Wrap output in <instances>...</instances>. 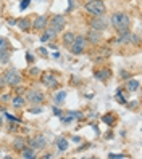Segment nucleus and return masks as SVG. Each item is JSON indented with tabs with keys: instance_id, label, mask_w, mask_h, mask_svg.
<instances>
[{
	"instance_id": "nucleus-1",
	"label": "nucleus",
	"mask_w": 142,
	"mask_h": 159,
	"mask_svg": "<svg viewBox=\"0 0 142 159\" xmlns=\"http://www.w3.org/2000/svg\"><path fill=\"white\" fill-rule=\"evenodd\" d=\"M110 24L115 27V29L120 32V34H125L129 31V27H131V18L126 15V13H113L110 16Z\"/></svg>"
},
{
	"instance_id": "nucleus-2",
	"label": "nucleus",
	"mask_w": 142,
	"mask_h": 159,
	"mask_svg": "<svg viewBox=\"0 0 142 159\" xmlns=\"http://www.w3.org/2000/svg\"><path fill=\"white\" fill-rule=\"evenodd\" d=\"M84 8H86V11L92 16H103L107 11V7L102 0H89V2H86Z\"/></svg>"
},
{
	"instance_id": "nucleus-3",
	"label": "nucleus",
	"mask_w": 142,
	"mask_h": 159,
	"mask_svg": "<svg viewBox=\"0 0 142 159\" xmlns=\"http://www.w3.org/2000/svg\"><path fill=\"white\" fill-rule=\"evenodd\" d=\"M3 79H5V84H8L10 87H15V85H20L21 82V76L15 68H10L5 74H3Z\"/></svg>"
},
{
	"instance_id": "nucleus-4",
	"label": "nucleus",
	"mask_w": 142,
	"mask_h": 159,
	"mask_svg": "<svg viewBox=\"0 0 142 159\" xmlns=\"http://www.w3.org/2000/svg\"><path fill=\"white\" fill-rule=\"evenodd\" d=\"M70 48H71L73 55H81L84 52V48H86V37H82V35L76 37V35H74V40L70 45Z\"/></svg>"
},
{
	"instance_id": "nucleus-5",
	"label": "nucleus",
	"mask_w": 142,
	"mask_h": 159,
	"mask_svg": "<svg viewBox=\"0 0 142 159\" xmlns=\"http://www.w3.org/2000/svg\"><path fill=\"white\" fill-rule=\"evenodd\" d=\"M50 27L52 29L58 34V32H61L63 29H65V24H66V18L63 16V15H55L52 20H50Z\"/></svg>"
},
{
	"instance_id": "nucleus-6",
	"label": "nucleus",
	"mask_w": 142,
	"mask_h": 159,
	"mask_svg": "<svg viewBox=\"0 0 142 159\" xmlns=\"http://www.w3.org/2000/svg\"><path fill=\"white\" fill-rule=\"evenodd\" d=\"M26 100L29 103H34V105H41L44 101V93L41 90H29L26 95Z\"/></svg>"
},
{
	"instance_id": "nucleus-7",
	"label": "nucleus",
	"mask_w": 142,
	"mask_h": 159,
	"mask_svg": "<svg viewBox=\"0 0 142 159\" xmlns=\"http://www.w3.org/2000/svg\"><path fill=\"white\" fill-rule=\"evenodd\" d=\"M107 26H108L107 20L103 16H94L92 21H91V27L95 31H103V29H107Z\"/></svg>"
},
{
	"instance_id": "nucleus-8",
	"label": "nucleus",
	"mask_w": 142,
	"mask_h": 159,
	"mask_svg": "<svg viewBox=\"0 0 142 159\" xmlns=\"http://www.w3.org/2000/svg\"><path fill=\"white\" fill-rule=\"evenodd\" d=\"M32 24V27L36 31H41V29H45L47 27V24H49V20H47V16H37L36 20H34V23H31Z\"/></svg>"
},
{
	"instance_id": "nucleus-9",
	"label": "nucleus",
	"mask_w": 142,
	"mask_h": 159,
	"mask_svg": "<svg viewBox=\"0 0 142 159\" xmlns=\"http://www.w3.org/2000/svg\"><path fill=\"white\" fill-rule=\"evenodd\" d=\"M42 82H44L49 89H53V87L58 85V82H56V79L52 76V74H44V76H42Z\"/></svg>"
},
{
	"instance_id": "nucleus-10",
	"label": "nucleus",
	"mask_w": 142,
	"mask_h": 159,
	"mask_svg": "<svg viewBox=\"0 0 142 159\" xmlns=\"http://www.w3.org/2000/svg\"><path fill=\"white\" fill-rule=\"evenodd\" d=\"M24 105H26V98H24V97L16 95V97L12 98V106H13V108L20 109V108H24Z\"/></svg>"
},
{
	"instance_id": "nucleus-11",
	"label": "nucleus",
	"mask_w": 142,
	"mask_h": 159,
	"mask_svg": "<svg viewBox=\"0 0 142 159\" xmlns=\"http://www.w3.org/2000/svg\"><path fill=\"white\" fill-rule=\"evenodd\" d=\"M45 145H47L45 137H36L34 140H31V146H32L34 149H41V148H44Z\"/></svg>"
},
{
	"instance_id": "nucleus-12",
	"label": "nucleus",
	"mask_w": 142,
	"mask_h": 159,
	"mask_svg": "<svg viewBox=\"0 0 142 159\" xmlns=\"http://www.w3.org/2000/svg\"><path fill=\"white\" fill-rule=\"evenodd\" d=\"M55 35H56V32L49 26V27H45V29H44V34H42V37H41V40H42V42H49L52 37L55 39Z\"/></svg>"
},
{
	"instance_id": "nucleus-13",
	"label": "nucleus",
	"mask_w": 142,
	"mask_h": 159,
	"mask_svg": "<svg viewBox=\"0 0 142 159\" xmlns=\"http://www.w3.org/2000/svg\"><path fill=\"white\" fill-rule=\"evenodd\" d=\"M99 32H100V31L91 29L89 34H87V40H89L91 43H99V42H100V34H99Z\"/></svg>"
},
{
	"instance_id": "nucleus-14",
	"label": "nucleus",
	"mask_w": 142,
	"mask_h": 159,
	"mask_svg": "<svg viewBox=\"0 0 142 159\" xmlns=\"http://www.w3.org/2000/svg\"><path fill=\"white\" fill-rule=\"evenodd\" d=\"M16 24L20 26V29L21 31H29V27H31V21L27 20V18H23V20H18Z\"/></svg>"
},
{
	"instance_id": "nucleus-15",
	"label": "nucleus",
	"mask_w": 142,
	"mask_h": 159,
	"mask_svg": "<svg viewBox=\"0 0 142 159\" xmlns=\"http://www.w3.org/2000/svg\"><path fill=\"white\" fill-rule=\"evenodd\" d=\"M21 157H26V159H34V157H36L34 148H23V149H21Z\"/></svg>"
},
{
	"instance_id": "nucleus-16",
	"label": "nucleus",
	"mask_w": 142,
	"mask_h": 159,
	"mask_svg": "<svg viewBox=\"0 0 142 159\" xmlns=\"http://www.w3.org/2000/svg\"><path fill=\"white\" fill-rule=\"evenodd\" d=\"M110 74H111V72H110L108 69H100V71L95 72V77H97L99 80H107V79L110 77Z\"/></svg>"
},
{
	"instance_id": "nucleus-17",
	"label": "nucleus",
	"mask_w": 142,
	"mask_h": 159,
	"mask_svg": "<svg viewBox=\"0 0 142 159\" xmlns=\"http://www.w3.org/2000/svg\"><path fill=\"white\" fill-rule=\"evenodd\" d=\"M137 89H139V80H136V79L128 80V84H126V90L128 92H136Z\"/></svg>"
},
{
	"instance_id": "nucleus-18",
	"label": "nucleus",
	"mask_w": 142,
	"mask_h": 159,
	"mask_svg": "<svg viewBox=\"0 0 142 159\" xmlns=\"http://www.w3.org/2000/svg\"><path fill=\"white\" fill-rule=\"evenodd\" d=\"M73 40H74V34H73V32H65V34H63V43H65V45L70 47V45L73 43Z\"/></svg>"
},
{
	"instance_id": "nucleus-19",
	"label": "nucleus",
	"mask_w": 142,
	"mask_h": 159,
	"mask_svg": "<svg viewBox=\"0 0 142 159\" xmlns=\"http://www.w3.org/2000/svg\"><path fill=\"white\" fill-rule=\"evenodd\" d=\"M56 146H58L60 151H66V148H68V142H66L65 138H58V140H56Z\"/></svg>"
},
{
	"instance_id": "nucleus-20",
	"label": "nucleus",
	"mask_w": 142,
	"mask_h": 159,
	"mask_svg": "<svg viewBox=\"0 0 142 159\" xmlns=\"http://www.w3.org/2000/svg\"><path fill=\"white\" fill-rule=\"evenodd\" d=\"M24 145H26V140H23V138H16L15 142H13V146H15L16 149H20V151L24 148Z\"/></svg>"
},
{
	"instance_id": "nucleus-21",
	"label": "nucleus",
	"mask_w": 142,
	"mask_h": 159,
	"mask_svg": "<svg viewBox=\"0 0 142 159\" xmlns=\"http://www.w3.org/2000/svg\"><path fill=\"white\" fill-rule=\"evenodd\" d=\"M65 98H66V92H58V93H56V97H55V103H56V105H61Z\"/></svg>"
},
{
	"instance_id": "nucleus-22",
	"label": "nucleus",
	"mask_w": 142,
	"mask_h": 159,
	"mask_svg": "<svg viewBox=\"0 0 142 159\" xmlns=\"http://www.w3.org/2000/svg\"><path fill=\"white\" fill-rule=\"evenodd\" d=\"M2 52H8V40L0 37V53Z\"/></svg>"
},
{
	"instance_id": "nucleus-23",
	"label": "nucleus",
	"mask_w": 142,
	"mask_h": 159,
	"mask_svg": "<svg viewBox=\"0 0 142 159\" xmlns=\"http://www.w3.org/2000/svg\"><path fill=\"white\" fill-rule=\"evenodd\" d=\"M102 120H103V122H105V124L111 125L113 122H115V116H111V114H105V116L102 117Z\"/></svg>"
},
{
	"instance_id": "nucleus-24",
	"label": "nucleus",
	"mask_w": 142,
	"mask_h": 159,
	"mask_svg": "<svg viewBox=\"0 0 142 159\" xmlns=\"http://www.w3.org/2000/svg\"><path fill=\"white\" fill-rule=\"evenodd\" d=\"M116 100L121 103V105H126V98H125V95H123L121 90H116Z\"/></svg>"
},
{
	"instance_id": "nucleus-25",
	"label": "nucleus",
	"mask_w": 142,
	"mask_h": 159,
	"mask_svg": "<svg viewBox=\"0 0 142 159\" xmlns=\"http://www.w3.org/2000/svg\"><path fill=\"white\" fill-rule=\"evenodd\" d=\"M68 114H70L73 119H81V117H82V114H81V113H78V111H70Z\"/></svg>"
},
{
	"instance_id": "nucleus-26",
	"label": "nucleus",
	"mask_w": 142,
	"mask_h": 159,
	"mask_svg": "<svg viewBox=\"0 0 142 159\" xmlns=\"http://www.w3.org/2000/svg\"><path fill=\"white\" fill-rule=\"evenodd\" d=\"M108 157H110V159H126V156H125V154H115V153L108 154Z\"/></svg>"
},
{
	"instance_id": "nucleus-27",
	"label": "nucleus",
	"mask_w": 142,
	"mask_h": 159,
	"mask_svg": "<svg viewBox=\"0 0 142 159\" xmlns=\"http://www.w3.org/2000/svg\"><path fill=\"white\" fill-rule=\"evenodd\" d=\"M29 113H42V108H32V109H29Z\"/></svg>"
},
{
	"instance_id": "nucleus-28",
	"label": "nucleus",
	"mask_w": 142,
	"mask_h": 159,
	"mask_svg": "<svg viewBox=\"0 0 142 159\" xmlns=\"http://www.w3.org/2000/svg\"><path fill=\"white\" fill-rule=\"evenodd\" d=\"M31 74H32V76H37V74H41V69L32 68V69H31Z\"/></svg>"
},
{
	"instance_id": "nucleus-29",
	"label": "nucleus",
	"mask_w": 142,
	"mask_h": 159,
	"mask_svg": "<svg viewBox=\"0 0 142 159\" xmlns=\"http://www.w3.org/2000/svg\"><path fill=\"white\" fill-rule=\"evenodd\" d=\"M29 2H31V0H23V2H21V8H23V10H24L27 5H29Z\"/></svg>"
},
{
	"instance_id": "nucleus-30",
	"label": "nucleus",
	"mask_w": 142,
	"mask_h": 159,
	"mask_svg": "<svg viewBox=\"0 0 142 159\" xmlns=\"http://www.w3.org/2000/svg\"><path fill=\"white\" fill-rule=\"evenodd\" d=\"M53 114H55V116H61V111L55 106V108H53Z\"/></svg>"
},
{
	"instance_id": "nucleus-31",
	"label": "nucleus",
	"mask_w": 142,
	"mask_h": 159,
	"mask_svg": "<svg viewBox=\"0 0 142 159\" xmlns=\"http://www.w3.org/2000/svg\"><path fill=\"white\" fill-rule=\"evenodd\" d=\"M5 87V79H3V76H0V89H3Z\"/></svg>"
},
{
	"instance_id": "nucleus-32",
	"label": "nucleus",
	"mask_w": 142,
	"mask_h": 159,
	"mask_svg": "<svg viewBox=\"0 0 142 159\" xmlns=\"http://www.w3.org/2000/svg\"><path fill=\"white\" fill-rule=\"evenodd\" d=\"M39 53L42 55V57H47V52H45V48H44V47H41V48H39Z\"/></svg>"
},
{
	"instance_id": "nucleus-33",
	"label": "nucleus",
	"mask_w": 142,
	"mask_h": 159,
	"mask_svg": "<svg viewBox=\"0 0 142 159\" xmlns=\"http://www.w3.org/2000/svg\"><path fill=\"white\" fill-rule=\"evenodd\" d=\"M26 60H29V61H32L34 58H32V55H29V53H26Z\"/></svg>"
},
{
	"instance_id": "nucleus-34",
	"label": "nucleus",
	"mask_w": 142,
	"mask_h": 159,
	"mask_svg": "<svg viewBox=\"0 0 142 159\" xmlns=\"http://www.w3.org/2000/svg\"><path fill=\"white\" fill-rule=\"evenodd\" d=\"M73 142H76V143H79V142H81V137H74V138H73Z\"/></svg>"
},
{
	"instance_id": "nucleus-35",
	"label": "nucleus",
	"mask_w": 142,
	"mask_h": 159,
	"mask_svg": "<svg viewBox=\"0 0 142 159\" xmlns=\"http://www.w3.org/2000/svg\"><path fill=\"white\" fill-rule=\"evenodd\" d=\"M8 98H10V97H8V95H3V97H2V98H0V100H3V101H7Z\"/></svg>"
},
{
	"instance_id": "nucleus-36",
	"label": "nucleus",
	"mask_w": 142,
	"mask_h": 159,
	"mask_svg": "<svg viewBox=\"0 0 142 159\" xmlns=\"http://www.w3.org/2000/svg\"><path fill=\"white\" fill-rule=\"evenodd\" d=\"M8 23H10L12 26H15V24H16V20H10V21H8Z\"/></svg>"
},
{
	"instance_id": "nucleus-37",
	"label": "nucleus",
	"mask_w": 142,
	"mask_h": 159,
	"mask_svg": "<svg viewBox=\"0 0 142 159\" xmlns=\"http://www.w3.org/2000/svg\"><path fill=\"white\" fill-rule=\"evenodd\" d=\"M0 127H2V119H0Z\"/></svg>"
},
{
	"instance_id": "nucleus-38",
	"label": "nucleus",
	"mask_w": 142,
	"mask_h": 159,
	"mask_svg": "<svg viewBox=\"0 0 142 159\" xmlns=\"http://www.w3.org/2000/svg\"><path fill=\"white\" fill-rule=\"evenodd\" d=\"M87 2H89V0H87Z\"/></svg>"
}]
</instances>
